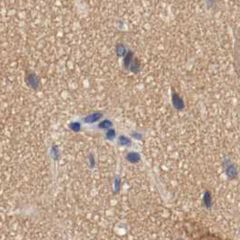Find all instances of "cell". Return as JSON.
<instances>
[{"label":"cell","instance_id":"obj_11","mask_svg":"<svg viewBox=\"0 0 240 240\" xmlns=\"http://www.w3.org/2000/svg\"><path fill=\"white\" fill-rule=\"evenodd\" d=\"M119 189H120V179L116 178V180H115V189H116V191H118Z\"/></svg>","mask_w":240,"mask_h":240},{"label":"cell","instance_id":"obj_6","mask_svg":"<svg viewBox=\"0 0 240 240\" xmlns=\"http://www.w3.org/2000/svg\"><path fill=\"white\" fill-rule=\"evenodd\" d=\"M51 155L52 156V158H53L55 161H57L59 159V155H60V153H59L58 147H57L56 146H53L52 147H51Z\"/></svg>","mask_w":240,"mask_h":240},{"label":"cell","instance_id":"obj_2","mask_svg":"<svg viewBox=\"0 0 240 240\" xmlns=\"http://www.w3.org/2000/svg\"><path fill=\"white\" fill-rule=\"evenodd\" d=\"M226 173L227 174V177L229 178H235L237 174V169L233 166L231 163H228L227 165V168H226Z\"/></svg>","mask_w":240,"mask_h":240},{"label":"cell","instance_id":"obj_12","mask_svg":"<svg viewBox=\"0 0 240 240\" xmlns=\"http://www.w3.org/2000/svg\"><path fill=\"white\" fill-rule=\"evenodd\" d=\"M133 136H134V137H136V138H137V139H139L140 137H141V136H140V135H134Z\"/></svg>","mask_w":240,"mask_h":240},{"label":"cell","instance_id":"obj_7","mask_svg":"<svg viewBox=\"0 0 240 240\" xmlns=\"http://www.w3.org/2000/svg\"><path fill=\"white\" fill-rule=\"evenodd\" d=\"M111 125H112V123L109 120H104L99 123V127L102 128V129H109V127H111Z\"/></svg>","mask_w":240,"mask_h":240},{"label":"cell","instance_id":"obj_8","mask_svg":"<svg viewBox=\"0 0 240 240\" xmlns=\"http://www.w3.org/2000/svg\"><path fill=\"white\" fill-rule=\"evenodd\" d=\"M115 136H116V131L114 129H109L106 134V137L109 140H113L115 138Z\"/></svg>","mask_w":240,"mask_h":240},{"label":"cell","instance_id":"obj_4","mask_svg":"<svg viewBox=\"0 0 240 240\" xmlns=\"http://www.w3.org/2000/svg\"><path fill=\"white\" fill-rule=\"evenodd\" d=\"M118 142H119V144H120L122 146H131V140L128 138V137H126V136H119V138H118Z\"/></svg>","mask_w":240,"mask_h":240},{"label":"cell","instance_id":"obj_9","mask_svg":"<svg viewBox=\"0 0 240 240\" xmlns=\"http://www.w3.org/2000/svg\"><path fill=\"white\" fill-rule=\"evenodd\" d=\"M70 128L74 132H79L80 130V124L78 122H73L70 125Z\"/></svg>","mask_w":240,"mask_h":240},{"label":"cell","instance_id":"obj_1","mask_svg":"<svg viewBox=\"0 0 240 240\" xmlns=\"http://www.w3.org/2000/svg\"><path fill=\"white\" fill-rule=\"evenodd\" d=\"M102 116L101 113L99 112H96V113H93L91 115H88V116H86L83 121L85 123H88V124H91V123H94L96 121H98L99 119H100V117Z\"/></svg>","mask_w":240,"mask_h":240},{"label":"cell","instance_id":"obj_5","mask_svg":"<svg viewBox=\"0 0 240 240\" xmlns=\"http://www.w3.org/2000/svg\"><path fill=\"white\" fill-rule=\"evenodd\" d=\"M204 204L207 208H210L211 206V195L209 191H206L203 196Z\"/></svg>","mask_w":240,"mask_h":240},{"label":"cell","instance_id":"obj_10","mask_svg":"<svg viewBox=\"0 0 240 240\" xmlns=\"http://www.w3.org/2000/svg\"><path fill=\"white\" fill-rule=\"evenodd\" d=\"M88 161H89V166H90V167H91V168L95 167L96 162H95L94 156H93L92 154H90V155L88 156Z\"/></svg>","mask_w":240,"mask_h":240},{"label":"cell","instance_id":"obj_3","mask_svg":"<svg viewBox=\"0 0 240 240\" xmlns=\"http://www.w3.org/2000/svg\"><path fill=\"white\" fill-rule=\"evenodd\" d=\"M126 159L127 161H129L130 163H136L140 161V155H139L138 153H136V152H130V153H127L126 155Z\"/></svg>","mask_w":240,"mask_h":240}]
</instances>
